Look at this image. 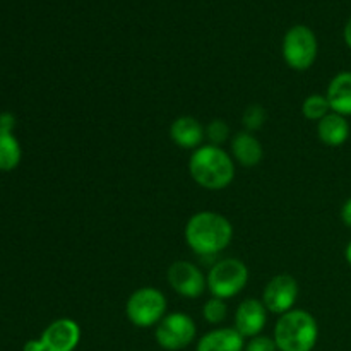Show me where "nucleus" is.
<instances>
[{
  "label": "nucleus",
  "mask_w": 351,
  "mask_h": 351,
  "mask_svg": "<svg viewBox=\"0 0 351 351\" xmlns=\"http://www.w3.org/2000/svg\"><path fill=\"white\" fill-rule=\"evenodd\" d=\"M233 226L223 215L201 211L191 216L185 225V242L195 256L211 259L232 243Z\"/></svg>",
  "instance_id": "f257e3e1"
},
{
  "label": "nucleus",
  "mask_w": 351,
  "mask_h": 351,
  "mask_svg": "<svg viewBox=\"0 0 351 351\" xmlns=\"http://www.w3.org/2000/svg\"><path fill=\"white\" fill-rule=\"evenodd\" d=\"M167 280L170 287L185 298H199L208 287L202 271L189 261L171 264L167 271Z\"/></svg>",
  "instance_id": "1a4fd4ad"
},
{
  "label": "nucleus",
  "mask_w": 351,
  "mask_h": 351,
  "mask_svg": "<svg viewBox=\"0 0 351 351\" xmlns=\"http://www.w3.org/2000/svg\"><path fill=\"white\" fill-rule=\"evenodd\" d=\"M266 110L263 108L261 105H250L247 106L245 112L242 115V123L245 127V130L249 132H256V130L263 129V125L266 123Z\"/></svg>",
  "instance_id": "aec40b11"
},
{
  "label": "nucleus",
  "mask_w": 351,
  "mask_h": 351,
  "mask_svg": "<svg viewBox=\"0 0 351 351\" xmlns=\"http://www.w3.org/2000/svg\"><path fill=\"white\" fill-rule=\"evenodd\" d=\"M267 322V308L257 298H247L237 307L235 329L243 338H256Z\"/></svg>",
  "instance_id": "9b49d317"
},
{
  "label": "nucleus",
  "mask_w": 351,
  "mask_h": 351,
  "mask_svg": "<svg viewBox=\"0 0 351 351\" xmlns=\"http://www.w3.org/2000/svg\"><path fill=\"white\" fill-rule=\"evenodd\" d=\"M206 281L213 297L226 300L237 297L245 288L249 281V267L240 259H221L213 264Z\"/></svg>",
  "instance_id": "39448f33"
},
{
  "label": "nucleus",
  "mask_w": 351,
  "mask_h": 351,
  "mask_svg": "<svg viewBox=\"0 0 351 351\" xmlns=\"http://www.w3.org/2000/svg\"><path fill=\"white\" fill-rule=\"evenodd\" d=\"M170 137L178 147L195 151L197 147L202 146L206 130L197 119L184 115L173 120V123L170 127Z\"/></svg>",
  "instance_id": "f8f14e48"
},
{
  "label": "nucleus",
  "mask_w": 351,
  "mask_h": 351,
  "mask_svg": "<svg viewBox=\"0 0 351 351\" xmlns=\"http://www.w3.org/2000/svg\"><path fill=\"white\" fill-rule=\"evenodd\" d=\"M345 41H346V45H348V47L351 48V17L348 19V23H346V26H345Z\"/></svg>",
  "instance_id": "a878e982"
},
{
  "label": "nucleus",
  "mask_w": 351,
  "mask_h": 351,
  "mask_svg": "<svg viewBox=\"0 0 351 351\" xmlns=\"http://www.w3.org/2000/svg\"><path fill=\"white\" fill-rule=\"evenodd\" d=\"M189 171L192 180L208 191H223L235 178L233 158L213 144H202L192 153L189 160Z\"/></svg>",
  "instance_id": "f03ea898"
},
{
  "label": "nucleus",
  "mask_w": 351,
  "mask_h": 351,
  "mask_svg": "<svg viewBox=\"0 0 351 351\" xmlns=\"http://www.w3.org/2000/svg\"><path fill=\"white\" fill-rule=\"evenodd\" d=\"M345 257H346V263L351 266V242L346 245V250H345Z\"/></svg>",
  "instance_id": "bb28decb"
},
{
  "label": "nucleus",
  "mask_w": 351,
  "mask_h": 351,
  "mask_svg": "<svg viewBox=\"0 0 351 351\" xmlns=\"http://www.w3.org/2000/svg\"><path fill=\"white\" fill-rule=\"evenodd\" d=\"M298 283L290 274H278L263 291V304L267 312L283 315L293 311V305L298 298Z\"/></svg>",
  "instance_id": "6e6552de"
},
{
  "label": "nucleus",
  "mask_w": 351,
  "mask_h": 351,
  "mask_svg": "<svg viewBox=\"0 0 351 351\" xmlns=\"http://www.w3.org/2000/svg\"><path fill=\"white\" fill-rule=\"evenodd\" d=\"M283 58L293 71H307L317 58V38L308 26L297 24L283 38Z\"/></svg>",
  "instance_id": "423d86ee"
},
{
  "label": "nucleus",
  "mask_w": 351,
  "mask_h": 351,
  "mask_svg": "<svg viewBox=\"0 0 351 351\" xmlns=\"http://www.w3.org/2000/svg\"><path fill=\"white\" fill-rule=\"evenodd\" d=\"M125 314L136 328L158 326L167 315V298L158 288L143 287L129 297Z\"/></svg>",
  "instance_id": "20e7f679"
},
{
  "label": "nucleus",
  "mask_w": 351,
  "mask_h": 351,
  "mask_svg": "<svg viewBox=\"0 0 351 351\" xmlns=\"http://www.w3.org/2000/svg\"><path fill=\"white\" fill-rule=\"evenodd\" d=\"M243 351H278V346L274 339L259 335L256 338H250V341L247 343Z\"/></svg>",
  "instance_id": "4be33fe9"
},
{
  "label": "nucleus",
  "mask_w": 351,
  "mask_h": 351,
  "mask_svg": "<svg viewBox=\"0 0 351 351\" xmlns=\"http://www.w3.org/2000/svg\"><path fill=\"white\" fill-rule=\"evenodd\" d=\"M45 351H74L81 341V328L72 319H57L40 338Z\"/></svg>",
  "instance_id": "9d476101"
},
{
  "label": "nucleus",
  "mask_w": 351,
  "mask_h": 351,
  "mask_svg": "<svg viewBox=\"0 0 351 351\" xmlns=\"http://www.w3.org/2000/svg\"><path fill=\"white\" fill-rule=\"evenodd\" d=\"M23 351H45L43 345H41L40 339H31V341H27L26 345H24Z\"/></svg>",
  "instance_id": "393cba45"
},
{
  "label": "nucleus",
  "mask_w": 351,
  "mask_h": 351,
  "mask_svg": "<svg viewBox=\"0 0 351 351\" xmlns=\"http://www.w3.org/2000/svg\"><path fill=\"white\" fill-rule=\"evenodd\" d=\"M243 336L235 328H221L202 336L197 343V351H243Z\"/></svg>",
  "instance_id": "4468645a"
},
{
  "label": "nucleus",
  "mask_w": 351,
  "mask_h": 351,
  "mask_svg": "<svg viewBox=\"0 0 351 351\" xmlns=\"http://www.w3.org/2000/svg\"><path fill=\"white\" fill-rule=\"evenodd\" d=\"M319 338V326L314 315L302 308H293L280 315L274 328L278 351H312Z\"/></svg>",
  "instance_id": "7ed1b4c3"
},
{
  "label": "nucleus",
  "mask_w": 351,
  "mask_h": 351,
  "mask_svg": "<svg viewBox=\"0 0 351 351\" xmlns=\"http://www.w3.org/2000/svg\"><path fill=\"white\" fill-rule=\"evenodd\" d=\"M204 130L206 139H208L209 144H213V146H221V144L226 143L230 137L228 123L221 119L211 120V122L204 127Z\"/></svg>",
  "instance_id": "412c9836"
},
{
  "label": "nucleus",
  "mask_w": 351,
  "mask_h": 351,
  "mask_svg": "<svg viewBox=\"0 0 351 351\" xmlns=\"http://www.w3.org/2000/svg\"><path fill=\"white\" fill-rule=\"evenodd\" d=\"M195 332V322L189 317L184 312H173V314H167L161 319L160 324L156 326V341L163 350L168 351H178L184 350L194 341Z\"/></svg>",
  "instance_id": "0eeeda50"
},
{
  "label": "nucleus",
  "mask_w": 351,
  "mask_h": 351,
  "mask_svg": "<svg viewBox=\"0 0 351 351\" xmlns=\"http://www.w3.org/2000/svg\"><path fill=\"white\" fill-rule=\"evenodd\" d=\"M302 113L307 120L312 122H321L326 115L331 113V105L328 101L326 95H311L305 98L304 105H302Z\"/></svg>",
  "instance_id": "a211bd4d"
},
{
  "label": "nucleus",
  "mask_w": 351,
  "mask_h": 351,
  "mask_svg": "<svg viewBox=\"0 0 351 351\" xmlns=\"http://www.w3.org/2000/svg\"><path fill=\"white\" fill-rule=\"evenodd\" d=\"M317 136L326 146L338 147L348 141L350 123L346 117L331 112L321 122H317Z\"/></svg>",
  "instance_id": "dca6fc26"
},
{
  "label": "nucleus",
  "mask_w": 351,
  "mask_h": 351,
  "mask_svg": "<svg viewBox=\"0 0 351 351\" xmlns=\"http://www.w3.org/2000/svg\"><path fill=\"white\" fill-rule=\"evenodd\" d=\"M228 314V305L221 298H209L202 307V317L209 322V324H221Z\"/></svg>",
  "instance_id": "6ab92c4d"
},
{
  "label": "nucleus",
  "mask_w": 351,
  "mask_h": 351,
  "mask_svg": "<svg viewBox=\"0 0 351 351\" xmlns=\"http://www.w3.org/2000/svg\"><path fill=\"white\" fill-rule=\"evenodd\" d=\"M341 221L345 223L348 228H351V197L348 201H345V204H343L341 208Z\"/></svg>",
  "instance_id": "b1692460"
},
{
  "label": "nucleus",
  "mask_w": 351,
  "mask_h": 351,
  "mask_svg": "<svg viewBox=\"0 0 351 351\" xmlns=\"http://www.w3.org/2000/svg\"><path fill=\"white\" fill-rule=\"evenodd\" d=\"M232 156L242 167H257L264 156L263 144L252 132L242 130V132L235 134L232 139Z\"/></svg>",
  "instance_id": "ddd939ff"
},
{
  "label": "nucleus",
  "mask_w": 351,
  "mask_h": 351,
  "mask_svg": "<svg viewBox=\"0 0 351 351\" xmlns=\"http://www.w3.org/2000/svg\"><path fill=\"white\" fill-rule=\"evenodd\" d=\"M328 101L331 112L343 117H351V72H339L328 86Z\"/></svg>",
  "instance_id": "2eb2a0df"
},
{
  "label": "nucleus",
  "mask_w": 351,
  "mask_h": 351,
  "mask_svg": "<svg viewBox=\"0 0 351 351\" xmlns=\"http://www.w3.org/2000/svg\"><path fill=\"white\" fill-rule=\"evenodd\" d=\"M21 146L10 130L0 129V170L10 171L19 165Z\"/></svg>",
  "instance_id": "f3484780"
},
{
  "label": "nucleus",
  "mask_w": 351,
  "mask_h": 351,
  "mask_svg": "<svg viewBox=\"0 0 351 351\" xmlns=\"http://www.w3.org/2000/svg\"><path fill=\"white\" fill-rule=\"evenodd\" d=\"M14 125H16V119H14L10 113H2V115H0V129L10 130V132H12Z\"/></svg>",
  "instance_id": "5701e85b"
}]
</instances>
